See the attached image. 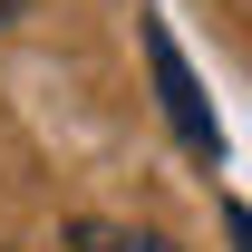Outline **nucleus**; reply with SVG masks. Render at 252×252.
I'll list each match as a JSON object with an SVG mask.
<instances>
[{
    "label": "nucleus",
    "instance_id": "f03ea898",
    "mask_svg": "<svg viewBox=\"0 0 252 252\" xmlns=\"http://www.w3.org/2000/svg\"><path fill=\"white\" fill-rule=\"evenodd\" d=\"M68 252H175L165 233H146V223H78L68 233Z\"/></svg>",
    "mask_w": 252,
    "mask_h": 252
},
{
    "label": "nucleus",
    "instance_id": "20e7f679",
    "mask_svg": "<svg viewBox=\"0 0 252 252\" xmlns=\"http://www.w3.org/2000/svg\"><path fill=\"white\" fill-rule=\"evenodd\" d=\"M10 10H20V0H0V20H10Z\"/></svg>",
    "mask_w": 252,
    "mask_h": 252
},
{
    "label": "nucleus",
    "instance_id": "7ed1b4c3",
    "mask_svg": "<svg viewBox=\"0 0 252 252\" xmlns=\"http://www.w3.org/2000/svg\"><path fill=\"white\" fill-rule=\"evenodd\" d=\"M223 223H233V243H243V252H252V214H243V204H233V214H223Z\"/></svg>",
    "mask_w": 252,
    "mask_h": 252
},
{
    "label": "nucleus",
    "instance_id": "f257e3e1",
    "mask_svg": "<svg viewBox=\"0 0 252 252\" xmlns=\"http://www.w3.org/2000/svg\"><path fill=\"white\" fill-rule=\"evenodd\" d=\"M146 59H156V88H165V117H175V136H185L194 156L214 165V156H223V126L204 117V97H194V68H185V49H175V30H165V20H146Z\"/></svg>",
    "mask_w": 252,
    "mask_h": 252
}]
</instances>
